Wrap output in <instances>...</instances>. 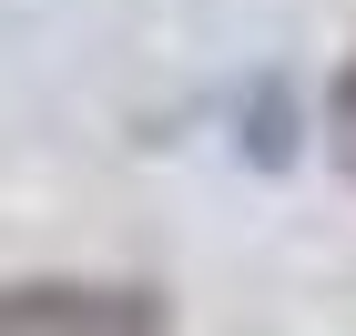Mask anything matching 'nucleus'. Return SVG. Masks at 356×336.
Listing matches in <instances>:
<instances>
[{
  "mask_svg": "<svg viewBox=\"0 0 356 336\" xmlns=\"http://www.w3.org/2000/svg\"><path fill=\"white\" fill-rule=\"evenodd\" d=\"M0 336H173V316L143 285L31 275V285H0Z\"/></svg>",
  "mask_w": 356,
  "mask_h": 336,
  "instance_id": "f257e3e1",
  "label": "nucleus"
},
{
  "mask_svg": "<svg viewBox=\"0 0 356 336\" xmlns=\"http://www.w3.org/2000/svg\"><path fill=\"white\" fill-rule=\"evenodd\" d=\"M326 153H336V173H356V61L336 72V92H326Z\"/></svg>",
  "mask_w": 356,
  "mask_h": 336,
  "instance_id": "f03ea898",
  "label": "nucleus"
}]
</instances>
